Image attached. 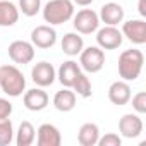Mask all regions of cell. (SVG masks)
<instances>
[{
  "mask_svg": "<svg viewBox=\"0 0 146 146\" xmlns=\"http://www.w3.org/2000/svg\"><path fill=\"white\" fill-rule=\"evenodd\" d=\"M144 65V55L137 48L124 50L119 55V76L124 81H136L141 76V70Z\"/></svg>",
  "mask_w": 146,
  "mask_h": 146,
  "instance_id": "cell-1",
  "label": "cell"
},
{
  "mask_svg": "<svg viewBox=\"0 0 146 146\" xmlns=\"http://www.w3.org/2000/svg\"><path fill=\"white\" fill-rule=\"evenodd\" d=\"M0 88L7 96L17 98L26 91V78L16 65H0Z\"/></svg>",
  "mask_w": 146,
  "mask_h": 146,
  "instance_id": "cell-2",
  "label": "cell"
},
{
  "mask_svg": "<svg viewBox=\"0 0 146 146\" xmlns=\"http://www.w3.org/2000/svg\"><path fill=\"white\" fill-rule=\"evenodd\" d=\"M41 11L45 23H48L50 26H58L72 19L74 4L72 0H48Z\"/></svg>",
  "mask_w": 146,
  "mask_h": 146,
  "instance_id": "cell-3",
  "label": "cell"
},
{
  "mask_svg": "<svg viewBox=\"0 0 146 146\" xmlns=\"http://www.w3.org/2000/svg\"><path fill=\"white\" fill-rule=\"evenodd\" d=\"M105 65V52L100 46H88L83 48L79 53V67L84 69L88 74L100 72Z\"/></svg>",
  "mask_w": 146,
  "mask_h": 146,
  "instance_id": "cell-4",
  "label": "cell"
},
{
  "mask_svg": "<svg viewBox=\"0 0 146 146\" xmlns=\"http://www.w3.org/2000/svg\"><path fill=\"white\" fill-rule=\"evenodd\" d=\"M72 24L79 35H91L100 26V17L93 9H81L72 16Z\"/></svg>",
  "mask_w": 146,
  "mask_h": 146,
  "instance_id": "cell-5",
  "label": "cell"
},
{
  "mask_svg": "<svg viewBox=\"0 0 146 146\" xmlns=\"http://www.w3.org/2000/svg\"><path fill=\"white\" fill-rule=\"evenodd\" d=\"M124 36L117 26H103L96 29V43L102 50H115L122 45Z\"/></svg>",
  "mask_w": 146,
  "mask_h": 146,
  "instance_id": "cell-6",
  "label": "cell"
},
{
  "mask_svg": "<svg viewBox=\"0 0 146 146\" xmlns=\"http://www.w3.org/2000/svg\"><path fill=\"white\" fill-rule=\"evenodd\" d=\"M31 79L40 88L52 86L55 83V79H57V70H55V67L50 62L41 60V62H38V64L33 65V69H31Z\"/></svg>",
  "mask_w": 146,
  "mask_h": 146,
  "instance_id": "cell-7",
  "label": "cell"
},
{
  "mask_svg": "<svg viewBox=\"0 0 146 146\" xmlns=\"http://www.w3.org/2000/svg\"><path fill=\"white\" fill-rule=\"evenodd\" d=\"M9 57L14 64H29L35 58V45L31 41H24V40H16L9 45Z\"/></svg>",
  "mask_w": 146,
  "mask_h": 146,
  "instance_id": "cell-8",
  "label": "cell"
},
{
  "mask_svg": "<svg viewBox=\"0 0 146 146\" xmlns=\"http://www.w3.org/2000/svg\"><path fill=\"white\" fill-rule=\"evenodd\" d=\"M143 119L139 113H124L119 120V132L122 137L134 139L143 132Z\"/></svg>",
  "mask_w": 146,
  "mask_h": 146,
  "instance_id": "cell-9",
  "label": "cell"
},
{
  "mask_svg": "<svg viewBox=\"0 0 146 146\" xmlns=\"http://www.w3.org/2000/svg\"><path fill=\"white\" fill-rule=\"evenodd\" d=\"M31 43H33L36 48L48 50V48H52V46L57 43V31H55L50 24L36 26V28L31 31Z\"/></svg>",
  "mask_w": 146,
  "mask_h": 146,
  "instance_id": "cell-10",
  "label": "cell"
},
{
  "mask_svg": "<svg viewBox=\"0 0 146 146\" xmlns=\"http://www.w3.org/2000/svg\"><path fill=\"white\" fill-rule=\"evenodd\" d=\"M122 36H125L134 45L146 43V23L144 19H131L122 24Z\"/></svg>",
  "mask_w": 146,
  "mask_h": 146,
  "instance_id": "cell-11",
  "label": "cell"
},
{
  "mask_svg": "<svg viewBox=\"0 0 146 146\" xmlns=\"http://www.w3.org/2000/svg\"><path fill=\"white\" fill-rule=\"evenodd\" d=\"M23 103L24 107L29 110V112H41L48 107L50 103V98H48V93L43 91V88H33V90H28L23 93Z\"/></svg>",
  "mask_w": 146,
  "mask_h": 146,
  "instance_id": "cell-12",
  "label": "cell"
},
{
  "mask_svg": "<svg viewBox=\"0 0 146 146\" xmlns=\"http://www.w3.org/2000/svg\"><path fill=\"white\" fill-rule=\"evenodd\" d=\"M36 144L38 146H60L62 134L53 124H41L36 131Z\"/></svg>",
  "mask_w": 146,
  "mask_h": 146,
  "instance_id": "cell-13",
  "label": "cell"
},
{
  "mask_svg": "<svg viewBox=\"0 0 146 146\" xmlns=\"http://www.w3.org/2000/svg\"><path fill=\"white\" fill-rule=\"evenodd\" d=\"M98 17L100 23H105V26H119L124 21V7L117 2H108L102 5Z\"/></svg>",
  "mask_w": 146,
  "mask_h": 146,
  "instance_id": "cell-14",
  "label": "cell"
},
{
  "mask_svg": "<svg viewBox=\"0 0 146 146\" xmlns=\"http://www.w3.org/2000/svg\"><path fill=\"white\" fill-rule=\"evenodd\" d=\"M131 96H132V91H131V86L127 81L120 79V81H113L108 88V100L113 103V105H127L131 102Z\"/></svg>",
  "mask_w": 146,
  "mask_h": 146,
  "instance_id": "cell-15",
  "label": "cell"
},
{
  "mask_svg": "<svg viewBox=\"0 0 146 146\" xmlns=\"http://www.w3.org/2000/svg\"><path fill=\"white\" fill-rule=\"evenodd\" d=\"M81 72V67L78 62L74 60H65L60 64L58 70H57V79L60 81V84L64 88H72V84H74L78 74Z\"/></svg>",
  "mask_w": 146,
  "mask_h": 146,
  "instance_id": "cell-16",
  "label": "cell"
},
{
  "mask_svg": "<svg viewBox=\"0 0 146 146\" xmlns=\"http://www.w3.org/2000/svg\"><path fill=\"white\" fill-rule=\"evenodd\" d=\"M60 46L65 55L78 57L81 53V50L84 48V40H83V36H79V33H65L60 41Z\"/></svg>",
  "mask_w": 146,
  "mask_h": 146,
  "instance_id": "cell-17",
  "label": "cell"
},
{
  "mask_svg": "<svg viewBox=\"0 0 146 146\" xmlns=\"http://www.w3.org/2000/svg\"><path fill=\"white\" fill-rule=\"evenodd\" d=\"M76 100H78V95L74 91H72L70 88H64V90L55 93L53 107L58 112H70V110H74V107H76Z\"/></svg>",
  "mask_w": 146,
  "mask_h": 146,
  "instance_id": "cell-18",
  "label": "cell"
},
{
  "mask_svg": "<svg viewBox=\"0 0 146 146\" xmlns=\"http://www.w3.org/2000/svg\"><path fill=\"white\" fill-rule=\"evenodd\" d=\"M19 21V9L11 0H0V28H11Z\"/></svg>",
  "mask_w": 146,
  "mask_h": 146,
  "instance_id": "cell-19",
  "label": "cell"
},
{
  "mask_svg": "<svg viewBox=\"0 0 146 146\" xmlns=\"http://www.w3.org/2000/svg\"><path fill=\"white\" fill-rule=\"evenodd\" d=\"M100 137V127L95 122H86L78 131V143L81 146H96Z\"/></svg>",
  "mask_w": 146,
  "mask_h": 146,
  "instance_id": "cell-20",
  "label": "cell"
},
{
  "mask_svg": "<svg viewBox=\"0 0 146 146\" xmlns=\"http://www.w3.org/2000/svg\"><path fill=\"white\" fill-rule=\"evenodd\" d=\"M14 134H16V144L17 146H31L36 139V129L28 120H23L17 127V132H14Z\"/></svg>",
  "mask_w": 146,
  "mask_h": 146,
  "instance_id": "cell-21",
  "label": "cell"
},
{
  "mask_svg": "<svg viewBox=\"0 0 146 146\" xmlns=\"http://www.w3.org/2000/svg\"><path fill=\"white\" fill-rule=\"evenodd\" d=\"M70 90L76 95L83 96V98H90L91 96V81H90V78L84 74V72H79Z\"/></svg>",
  "mask_w": 146,
  "mask_h": 146,
  "instance_id": "cell-22",
  "label": "cell"
},
{
  "mask_svg": "<svg viewBox=\"0 0 146 146\" xmlns=\"http://www.w3.org/2000/svg\"><path fill=\"white\" fill-rule=\"evenodd\" d=\"M14 141V125L11 117L0 119V146H9Z\"/></svg>",
  "mask_w": 146,
  "mask_h": 146,
  "instance_id": "cell-23",
  "label": "cell"
},
{
  "mask_svg": "<svg viewBox=\"0 0 146 146\" xmlns=\"http://www.w3.org/2000/svg\"><path fill=\"white\" fill-rule=\"evenodd\" d=\"M19 12L26 17H33L41 11V0H19Z\"/></svg>",
  "mask_w": 146,
  "mask_h": 146,
  "instance_id": "cell-24",
  "label": "cell"
},
{
  "mask_svg": "<svg viewBox=\"0 0 146 146\" xmlns=\"http://www.w3.org/2000/svg\"><path fill=\"white\" fill-rule=\"evenodd\" d=\"M131 100H132V108L136 113H139V115L146 113V93L144 91L136 93L134 96H131Z\"/></svg>",
  "mask_w": 146,
  "mask_h": 146,
  "instance_id": "cell-25",
  "label": "cell"
},
{
  "mask_svg": "<svg viewBox=\"0 0 146 146\" xmlns=\"http://www.w3.org/2000/svg\"><path fill=\"white\" fill-rule=\"evenodd\" d=\"M98 146H120L122 144V137L115 132H108L105 136H100L98 137Z\"/></svg>",
  "mask_w": 146,
  "mask_h": 146,
  "instance_id": "cell-26",
  "label": "cell"
},
{
  "mask_svg": "<svg viewBox=\"0 0 146 146\" xmlns=\"http://www.w3.org/2000/svg\"><path fill=\"white\" fill-rule=\"evenodd\" d=\"M12 113V103L0 96V119H9Z\"/></svg>",
  "mask_w": 146,
  "mask_h": 146,
  "instance_id": "cell-27",
  "label": "cell"
},
{
  "mask_svg": "<svg viewBox=\"0 0 146 146\" xmlns=\"http://www.w3.org/2000/svg\"><path fill=\"white\" fill-rule=\"evenodd\" d=\"M95 2V0H72V4L74 5H81V7H88Z\"/></svg>",
  "mask_w": 146,
  "mask_h": 146,
  "instance_id": "cell-28",
  "label": "cell"
},
{
  "mask_svg": "<svg viewBox=\"0 0 146 146\" xmlns=\"http://www.w3.org/2000/svg\"><path fill=\"white\" fill-rule=\"evenodd\" d=\"M146 0H139V4H137V11L141 14V17H146V5H144Z\"/></svg>",
  "mask_w": 146,
  "mask_h": 146,
  "instance_id": "cell-29",
  "label": "cell"
}]
</instances>
